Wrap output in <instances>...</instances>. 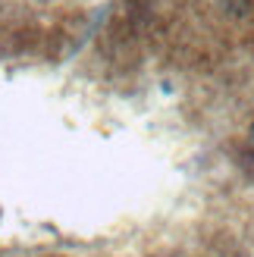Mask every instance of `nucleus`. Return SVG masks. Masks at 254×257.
Segmentation results:
<instances>
[{"label": "nucleus", "mask_w": 254, "mask_h": 257, "mask_svg": "<svg viewBox=\"0 0 254 257\" xmlns=\"http://www.w3.org/2000/svg\"><path fill=\"white\" fill-rule=\"evenodd\" d=\"M251 141H254V128H251Z\"/></svg>", "instance_id": "nucleus-1"}]
</instances>
